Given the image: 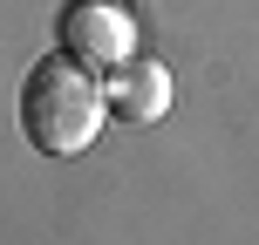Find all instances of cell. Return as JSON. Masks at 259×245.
<instances>
[{"instance_id": "obj_1", "label": "cell", "mask_w": 259, "mask_h": 245, "mask_svg": "<svg viewBox=\"0 0 259 245\" xmlns=\"http://www.w3.org/2000/svg\"><path fill=\"white\" fill-rule=\"evenodd\" d=\"M109 123L103 103V75L82 68L75 55H41L21 82V136L34 143L41 157H82Z\"/></svg>"}, {"instance_id": "obj_2", "label": "cell", "mask_w": 259, "mask_h": 245, "mask_svg": "<svg viewBox=\"0 0 259 245\" xmlns=\"http://www.w3.org/2000/svg\"><path fill=\"white\" fill-rule=\"evenodd\" d=\"M55 48L103 75L123 55H137V7H130V0H62V14H55Z\"/></svg>"}, {"instance_id": "obj_3", "label": "cell", "mask_w": 259, "mask_h": 245, "mask_svg": "<svg viewBox=\"0 0 259 245\" xmlns=\"http://www.w3.org/2000/svg\"><path fill=\"white\" fill-rule=\"evenodd\" d=\"M103 103L116 123H157L170 109V68L157 55H123L116 68H103Z\"/></svg>"}]
</instances>
